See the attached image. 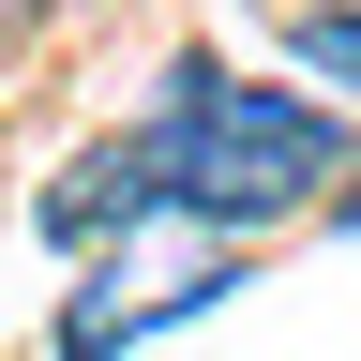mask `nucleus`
I'll return each instance as SVG.
<instances>
[{"label":"nucleus","mask_w":361,"mask_h":361,"mask_svg":"<svg viewBox=\"0 0 361 361\" xmlns=\"http://www.w3.org/2000/svg\"><path fill=\"white\" fill-rule=\"evenodd\" d=\"M166 211H196V226H286L316 180H346V135L286 106V90H241V75H211V61H180L166 75Z\"/></svg>","instance_id":"f257e3e1"},{"label":"nucleus","mask_w":361,"mask_h":361,"mask_svg":"<svg viewBox=\"0 0 361 361\" xmlns=\"http://www.w3.org/2000/svg\"><path fill=\"white\" fill-rule=\"evenodd\" d=\"M135 211H166V135H151V121L75 151V180L45 196V241H106V226H135Z\"/></svg>","instance_id":"f03ea898"},{"label":"nucleus","mask_w":361,"mask_h":361,"mask_svg":"<svg viewBox=\"0 0 361 361\" xmlns=\"http://www.w3.org/2000/svg\"><path fill=\"white\" fill-rule=\"evenodd\" d=\"M286 45H301V61H316V75H331V90H361V16H346V0H331V16H301Z\"/></svg>","instance_id":"7ed1b4c3"},{"label":"nucleus","mask_w":361,"mask_h":361,"mask_svg":"<svg viewBox=\"0 0 361 361\" xmlns=\"http://www.w3.org/2000/svg\"><path fill=\"white\" fill-rule=\"evenodd\" d=\"M30 30H45V0H0V61H16V45H30Z\"/></svg>","instance_id":"20e7f679"}]
</instances>
